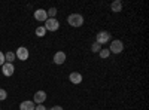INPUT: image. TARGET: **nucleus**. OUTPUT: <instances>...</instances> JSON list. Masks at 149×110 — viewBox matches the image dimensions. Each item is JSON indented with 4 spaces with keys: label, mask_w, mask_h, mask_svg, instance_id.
Returning <instances> with one entry per match:
<instances>
[{
    "label": "nucleus",
    "mask_w": 149,
    "mask_h": 110,
    "mask_svg": "<svg viewBox=\"0 0 149 110\" xmlns=\"http://www.w3.org/2000/svg\"><path fill=\"white\" fill-rule=\"evenodd\" d=\"M67 22L72 27H82L84 26V17L81 14H70L67 17Z\"/></svg>",
    "instance_id": "1"
},
{
    "label": "nucleus",
    "mask_w": 149,
    "mask_h": 110,
    "mask_svg": "<svg viewBox=\"0 0 149 110\" xmlns=\"http://www.w3.org/2000/svg\"><path fill=\"white\" fill-rule=\"evenodd\" d=\"M43 27H45L46 31H57L60 28V22H58L57 18H48L45 21V26Z\"/></svg>",
    "instance_id": "2"
},
{
    "label": "nucleus",
    "mask_w": 149,
    "mask_h": 110,
    "mask_svg": "<svg viewBox=\"0 0 149 110\" xmlns=\"http://www.w3.org/2000/svg\"><path fill=\"white\" fill-rule=\"evenodd\" d=\"M107 49L110 51V54H121L124 51V43L121 40H112L110 42V46L107 48Z\"/></svg>",
    "instance_id": "3"
},
{
    "label": "nucleus",
    "mask_w": 149,
    "mask_h": 110,
    "mask_svg": "<svg viewBox=\"0 0 149 110\" xmlns=\"http://www.w3.org/2000/svg\"><path fill=\"white\" fill-rule=\"evenodd\" d=\"M110 40V33L106 31V30H102V31H98L97 36H95V42L97 43H100V45H104Z\"/></svg>",
    "instance_id": "4"
},
{
    "label": "nucleus",
    "mask_w": 149,
    "mask_h": 110,
    "mask_svg": "<svg viewBox=\"0 0 149 110\" xmlns=\"http://www.w3.org/2000/svg\"><path fill=\"white\" fill-rule=\"evenodd\" d=\"M29 55H30V52H29V49H27L26 46H19L18 49H17V52H15V57L18 59H21V61L29 59Z\"/></svg>",
    "instance_id": "5"
},
{
    "label": "nucleus",
    "mask_w": 149,
    "mask_h": 110,
    "mask_svg": "<svg viewBox=\"0 0 149 110\" xmlns=\"http://www.w3.org/2000/svg\"><path fill=\"white\" fill-rule=\"evenodd\" d=\"M2 73L6 76V77H9V76H12L15 73V67H14V64H10V63H5L3 66H2Z\"/></svg>",
    "instance_id": "6"
},
{
    "label": "nucleus",
    "mask_w": 149,
    "mask_h": 110,
    "mask_svg": "<svg viewBox=\"0 0 149 110\" xmlns=\"http://www.w3.org/2000/svg\"><path fill=\"white\" fill-rule=\"evenodd\" d=\"M46 100V92L45 91H37L33 97V103L34 104H43Z\"/></svg>",
    "instance_id": "7"
},
{
    "label": "nucleus",
    "mask_w": 149,
    "mask_h": 110,
    "mask_svg": "<svg viewBox=\"0 0 149 110\" xmlns=\"http://www.w3.org/2000/svg\"><path fill=\"white\" fill-rule=\"evenodd\" d=\"M34 19L36 21H46L48 19V14H46V10L45 9H36L34 10Z\"/></svg>",
    "instance_id": "8"
},
{
    "label": "nucleus",
    "mask_w": 149,
    "mask_h": 110,
    "mask_svg": "<svg viewBox=\"0 0 149 110\" xmlns=\"http://www.w3.org/2000/svg\"><path fill=\"white\" fill-rule=\"evenodd\" d=\"M82 75L81 73H78V71H72L70 75H69V80L73 83V85H79L81 82H82Z\"/></svg>",
    "instance_id": "9"
},
{
    "label": "nucleus",
    "mask_w": 149,
    "mask_h": 110,
    "mask_svg": "<svg viewBox=\"0 0 149 110\" xmlns=\"http://www.w3.org/2000/svg\"><path fill=\"white\" fill-rule=\"evenodd\" d=\"M64 61H66V52H63V51L55 52V55H54V63H55L57 66L64 64Z\"/></svg>",
    "instance_id": "10"
},
{
    "label": "nucleus",
    "mask_w": 149,
    "mask_h": 110,
    "mask_svg": "<svg viewBox=\"0 0 149 110\" xmlns=\"http://www.w3.org/2000/svg\"><path fill=\"white\" fill-rule=\"evenodd\" d=\"M34 107H36V104L30 100H26L19 104V110H34Z\"/></svg>",
    "instance_id": "11"
},
{
    "label": "nucleus",
    "mask_w": 149,
    "mask_h": 110,
    "mask_svg": "<svg viewBox=\"0 0 149 110\" xmlns=\"http://www.w3.org/2000/svg\"><path fill=\"white\" fill-rule=\"evenodd\" d=\"M110 9H112V12H115V14L121 12L122 10V2H121V0H115V2H112Z\"/></svg>",
    "instance_id": "12"
},
{
    "label": "nucleus",
    "mask_w": 149,
    "mask_h": 110,
    "mask_svg": "<svg viewBox=\"0 0 149 110\" xmlns=\"http://www.w3.org/2000/svg\"><path fill=\"white\" fill-rule=\"evenodd\" d=\"M15 52H12V51H9V52H6L5 54V61H6V63H14V61H15Z\"/></svg>",
    "instance_id": "13"
},
{
    "label": "nucleus",
    "mask_w": 149,
    "mask_h": 110,
    "mask_svg": "<svg viewBox=\"0 0 149 110\" xmlns=\"http://www.w3.org/2000/svg\"><path fill=\"white\" fill-rule=\"evenodd\" d=\"M45 34H46V30H45L43 26H39L36 28V36H37V37H43Z\"/></svg>",
    "instance_id": "14"
},
{
    "label": "nucleus",
    "mask_w": 149,
    "mask_h": 110,
    "mask_svg": "<svg viewBox=\"0 0 149 110\" xmlns=\"http://www.w3.org/2000/svg\"><path fill=\"white\" fill-rule=\"evenodd\" d=\"M98 55H100V58L106 59V58L110 55V51L107 49V48H102V49H100V52H98Z\"/></svg>",
    "instance_id": "15"
},
{
    "label": "nucleus",
    "mask_w": 149,
    "mask_h": 110,
    "mask_svg": "<svg viewBox=\"0 0 149 110\" xmlns=\"http://www.w3.org/2000/svg\"><path fill=\"white\" fill-rule=\"evenodd\" d=\"M57 8H51V9H48L46 10V14H48V18H55L57 17Z\"/></svg>",
    "instance_id": "16"
},
{
    "label": "nucleus",
    "mask_w": 149,
    "mask_h": 110,
    "mask_svg": "<svg viewBox=\"0 0 149 110\" xmlns=\"http://www.w3.org/2000/svg\"><path fill=\"white\" fill-rule=\"evenodd\" d=\"M100 49H102V45H100V43L94 42V43L91 45V51H93V52H97V54H98V52H100Z\"/></svg>",
    "instance_id": "17"
},
{
    "label": "nucleus",
    "mask_w": 149,
    "mask_h": 110,
    "mask_svg": "<svg viewBox=\"0 0 149 110\" xmlns=\"http://www.w3.org/2000/svg\"><path fill=\"white\" fill-rule=\"evenodd\" d=\"M6 98H8V92H6L5 89L0 88V101H5Z\"/></svg>",
    "instance_id": "18"
},
{
    "label": "nucleus",
    "mask_w": 149,
    "mask_h": 110,
    "mask_svg": "<svg viewBox=\"0 0 149 110\" xmlns=\"http://www.w3.org/2000/svg\"><path fill=\"white\" fill-rule=\"evenodd\" d=\"M5 63H6V61H5V54H3L2 51H0V67H2Z\"/></svg>",
    "instance_id": "19"
},
{
    "label": "nucleus",
    "mask_w": 149,
    "mask_h": 110,
    "mask_svg": "<svg viewBox=\"0 0 149 110\" xmlns=\"http://www.w3.org/2000/svg\"><path fill=\"white\" fill-rule=\"evenodd\" d=\"M34 110H46V107H45L43 104H36V107H34Z\"/></svg>",
    "instance_id": "20"
},
{
    "label": "nucleus",
    "mask_w": 149,
    "mask_h": 110,
    "mask_svg": "<svg viewBox=\"0 0 149 110\" xmlns=\"http://www.w3.org/2000/svg\"><path fill=\"white\" fill-rule=\"evenodd\" d=\"M49 110H63V107H61V106H54V107H51Z\"/></svg>",
    "instance_id": "21"
},
{
    "label": "nucleus",
    "mask_w": 149,
    "mask_h": 110,
    "mask_svg": "<svg viewBox=\"0 0 149 110\" xmlns=\"http://www.w3.org/2000/svg\"><path fill=\"white\" fill-rule=\"evenodd\" d=\"M0 110H2V109H0Z\"/></svg>",
    "instance_id": "22"
}]
</instances>
